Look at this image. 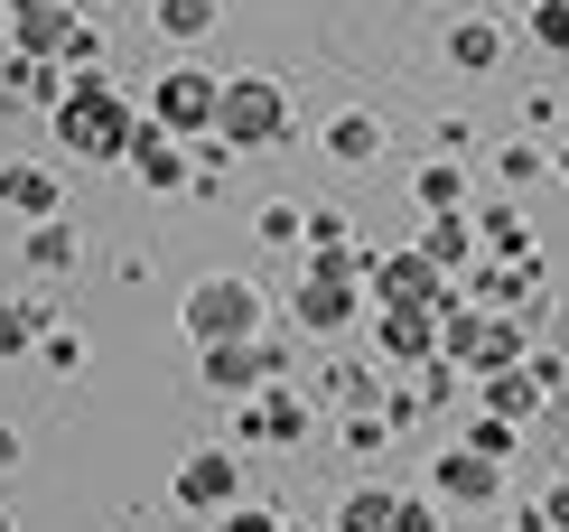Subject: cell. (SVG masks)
I'll list each match as a JSON object with an SVG mask.
<instances>
[{
    "mask_svg": "<svg viewBox=\"0 0 569 532\" xmlns=\"http://www.w3.org/2000/svg\"><path fill=\"white\" fill-rule=\"evenodd\" d=\"M57 140L76 159H131L140 131H131V112H122V93H112V85H76L57 104Z\"/></svg>",
    "mask_w": 569,
    "mask_h": 532,
    "instance_id": "cell-1",
    "label": "cell"
},
{
    "mask_svg": "<svg viewBox=\"0 0 569 532\" xmlns=\"http://www.w3.org/2000/svg\"><path fill=\"white\" fill-rule=\"evenodd\" d=\"M224 140H243V150H262V140H280V85L262 76H243V85H224Z\"/></svg>",
    "mask_w": 569,
    "mask_h": 532,
    "instance_id": "cell-2",
    "label": "cell"
},
{
    "mask_svg": "<svg viewBox=\"0 0 569 532\" xmlns=\"http://www.w3.org/2000/svg\"><path fill=\"white\" fill-rule=\"evenodd\" d=\"M187 327H197L206 346H233V336L252 327V289H233V280H206L197 299H187Z\"/></svg>",
    "mask_w": 569,
    "mask_h": 532,
    "instance_id": "cell-3",
    "label": "cell"
},
{
    "mask_svg": "<svg viewBox=\"0 0 569 532\" xmlns=\"http://www.w3.org/2000/svg\"><path fill=\"white\" fill-rule=\"evenodd\" d=\"M224 112V85H206V76H169L159 85V122H178V131H206Z\"/></svg>",
    "mask_w": 569,
    "mask_h": 532,
    "instance_id": "cell-4",
    "label": "cell"
},
{
    "mask_svg": "<svg viewBox=\"0 0 569 532\" xmlns=\"http://www.w3.org/2000/svg\"><path fill=\"white\" fill-rule=\"evenodd\" d=\"M448 346H458V355H467V365H477V374H505L513 355H523V346H513L505 327H477V318H467V308H458V318H448Z\"/></svg>",
    "mask_w": 569,
    "mask_h": 532,
    "instance_id": "cell-5",
    "label": "cell"
},
{
    "mask_svg": "<svg viewBox=\"0 0 569 532\" xmlns=\"http://www.w3.org/2000/svg\"><path fill=\"white\" fill-rule=\"evenodd\" d=\"M233 495H243L233 457H187L178 467V504H206V514H216V504H233Z\"/></svg>",
    "mask_w": 569,
    "mask_h": 532,
    "instance_id": "cell-6",
    "label": "cell"
},
{
    "mask_svg": "<svg viewBox=\"0 0 569 532\" xmlns=\"http://www.w3.org/2000/svg\"><path fill=\"white\" fill-rule=\"evenodd\" d=\"M373 289L401 299V308H420V299H439V272H430L420 253H401V262H373Z\"/></svg>",
    "mask_w": 569,
    "mask_h": 532,
    "instance_id": "cell-7",
    "label": "cell"
},
{
    "mask_svg": "<svg viewBox=\"0 0 569 532\" xmlns=\"http://www.w3.org/2000/svg\"><path fill=\"white\" fill-rule=\"evenodd\" d=\"M439 495H467V504H486L495 495V457H439Z\"/></svg>",
    "mask_w": 569,
    "mask_h": 532,
    "instance_id": "cell-8",
    "label": "cell"
},
{
    "mask_svg": "<svg viewBox=\"0 0 569 532\" xmlns=\"http://www.w3.org/2000/svg\"><path fill=\"white\" fill-rule=\"evenodd\" d=\"M346 308H355V299H346V272H318V280L299 289V318H308V327H337Z\"/></svg>",
    "mask_w": 569,
    "mask_h": 532,
    "instance_id": "cell-9",
    "label": "cell"
},
{
    "mask_svg": "<svg viewBox=\"0 0 569 532\" xmlns=\"http://www.w3.org/2000/svg\"><path fill=\"white\" fill-rule=\"evenodd\" d=\"M271 374V355H243V346H206V383H224V393H233V383H262Z\"/></svg>",
    "mask_w": 569,
    "mask_h": 532,
    "instance_id": "cell-10",
    "label": "cell"
},
{
    "mask_svg": "<svg viewBox=\"0 0 569 532\" xmlns=\"http://www.w3.org/2000/svg\"><path fill=\"white\" fill-rule=\"evenodd\" d=\"M19 38H29V47H76L66 10H47V0H29V10H19Z\"/></svg>",
    "mask_w": 569,
    "mask_h": 532,
    "instance_id": "cell-11",
    "label": "cell"
},
{
    "mask_svg": "<svg viewBox=\"0 0 569 532\" xmlns=\"http://www.w3.org/2000/svg\"><path fill=\"white\" fill-rule=\"evenodd\" d=\"M0 197H10L19 215H47V206H57V187H47L38 168H10V178H0Z\"/></svg>",
    "mask_w": 569,
    "mask_h": 532,
    "instance_id": "cell-12",
    "label": "cell"
},
{
    "mask_svg": "<svg viewBox=\"0 0 569 532\" xmlns=\"http://www.w3.org/2000/svg\"><path fill=\"white\" fill-rule=\"evenodd\" d=\"M131 159H140V178H150V187H178V150H169V140L140 131V140H131Z\"/></svg>",
    "mask_w": 569,
    "mask_h": 532,
    "instance_id": "cell-13",
    "label": "cell"
},
{
    "mask_svg": "<svg viewBox=\"0 0 569 532\" xmlns=\"http://www.w3.org/2000/svg\"><path fill=\"white\" fill-rule=\"evenodd\" d=\"M430 346V327H420V308H392L383 318V355H420Z\"/></svg>",
    "mask_w": 569,
    "mask_h": 532,
    "instance_id": "cell-14",
    "label": "cell"
},
{
    "mask_svg": "<svg viewBox=\"0 0 569 532\" xmlns=\"http://www.w3.org/2000/svg\"><path fill=\"white\" fill-rule=\"evenodd\" d=\"M401 514H392V495H355L346 504V532H392Z\"/></svg>",
    "mask_w": 569,
    "mask_h": 532,
    "instance_id": "cell-15",
    "label": "cell"
},
{
    "mask_svg": "<svg viewBox=\"0 0 569 532\" xmlns=\"http://www.w3.org/2000/svg\"><path fill=\"white\" fill-rule=\"evenodd\" d=\"M243 430H262V440H299V402H271L262 421H243Z\"/></svg>",
    "mask_w": 569,
    "mask_h": 532,
    "instance_id": "cell-16",
    "label": "cell"
},
{
    "mask_svg": "<svg viewBox=\"0 0 569 532\" xmlns=\"http://www.w3.org/2000/svg\"><path fill=\"white\" fill-rule=\"evenodd\" d=\"M532 29H541V47H569V0H541Z\"/></svg>",
    "mask_w": 569,
    "mask_h": 532,
    "instance_id": "cell-17",
    "label": "cell"
},
{
    "mask_svg": "<svg viewBox=\"0 0 569 532\" xmlns=\"http://www.w3.org/2000/svg\"><path fill=\"white\" fill-rule=\"evenodd\" d=\"M448 57H458V66H495V38L486 29H458V38H448Z\"/></svg>",
    "mask_w": 569,
    "mask_h": 532,
    "instance_id": "cell-18",
    "label": "cell"
},
{
    "mask_svg": "<svg viewBox=\"0 0 569 532\" xmlns=\"http://www.w3.org/2000/svg\"><path fill=\"white\" fill-rule=\"evenodd\" d=\"M159 19L169 29H206V0H159Z\"/></svg>",
    "mask_w": 569,
    "mask_h": 532,
    "instance_id": "cell-19",
    "label": "cell"
},
{
    "mask_svg": "<svg viewBox=\"0 0 569 532\" xmlns=\"http://www.w3.org/2000/svg\"><path fill=\"white\" fill-rule=\"evenodd\" d=\"M216 532H280V523H271V514H252V504H233V514H224Z\"/></svg>",
    "mask_w": 569,
    "mask_h": 532,
    "instance_id": "cell-20",
    "label": "cell"
},
{
    "mask_svg": "<svg viewBox=\"0 0 569 532\" xmlns=\"http://www.w3.org/2000/svg\"><path fill=\"white\" fill-rule=\"evenodd\" d=\"M29 346V318H19V308H0V355H19Z\"/></svg>",
    "mask_w": 569,
    "mask_h": 532,
    "instance_id": "cell-21",
    "label": "cell"
},
{
    "mask_svg": "<svg viewBox=\"0 0 569 532\" xmlns=\"http://www.w3.org/2000/svg\"><path fill=\"white\" fill-rule=\"evenodd\" d=\"M551 523H569V486H560V504H551Z\"/></svg>",
    "mask_w": 569,
    "mask_h": 532,
    "instance_id": "cell-22",
    "label": "cell"
},
{
    "mask_svg": "<svg viewBox=\"0 0 569 532\" xmlns=\"http://www.w3.org/2000/svg\"><path fill=\"white\" fill-rule=\"evenodd\" d=\"M532 10H541V0H532Z\"/></svg>",
    "mask_w": 569,
    "mask_h": 532,
    "instance_id": "cell-23",
    "label": "cell"
}]
</instances>
